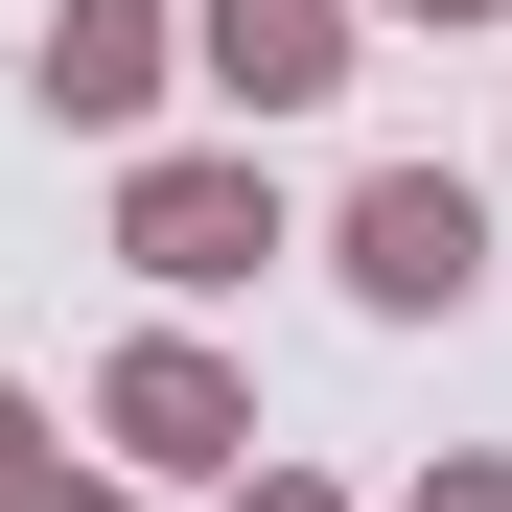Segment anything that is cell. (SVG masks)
Wrapping results in <instances>:
<instances>
[{
    "label": "cell",
    "mask_w": 512,
    "mask_h": 512,
    "mask_svg": "<svg viewBox=\"0 0 512 512\" xmlns=\"http://www.w3.org/2000/svg\"><path fill=\"white\" fill-rule=\"evenodd\" d=\"M117 256H140L163 303H233L256 256H303L280 233V163H256V140H140L117 163Z\"/></svg>",
    "instance_id": "obj_1"
},
{
    "label": "cell",
    "mask_w": 512,
    "mask_h": 512,
    "mask_svg": "<svg viewBox=\"0 0 512 512\" xmlns=\"http://www.w3.org/2000/svg\"><path fill=\"white\" fill-rule=\"evenodd\" d=\"M326 256H350L373 326H443V303L489 280V187H466V163H373V187L326 210Z\"/></svg>",
    "instance_id": "obj_2"
},
{
    "label": "cell",
    "mask_w": 512,
    "mask_h": 512,
    "mask_svg": "<svg viewBox=\"0 0 512 512\" xmlns=\"http://www.w3.org/2000/svg\"><path fill=\"white\" fill-rule=\"evenodd\" d=\"M94 443H117L140 489H233V466H256V373L187 350V326H140V350L94 373Z\"/></svg>",
    "instance_id": "obj_3"
},
{
    "label": "cell",
    "mask_w": 512,
    "mask_h": 512,
    "mask_svg": "<svg viewBox=\"0 0 512 512\" xmlns=\"http://www.w3.org/2000/svg\"><path fill=\"white\" fill-rule=\"evenodd\" d=\"M163 70H187V0H47L24 94H47L70 140H140V117H163Z\"/></svg>",
    "instance_id": "obj_4"
},
{
    "label": "cell",
    "mask_w": 512,
    "mask_h": 512,
    "mask_svg": "<svg viewBox=\"0 0 512 512\" xmlns=\"http://www.w3.org/2000/svg\"><path fill=\"white\" fill-rule=\"evenodd\" d=\"M187 70L233 94V140L256 117H326L350 94V0H187Z\"/></svg>",
    "instance_id": "obj_5"
},
{
    "label": "cell",
    "mask_w": 512,
    "mask_h": 512,
    "mask_svg": "<svg viewBox=\"0 0 512 512\" xmlns=\"http://www.w3.org/2000/svg\"><path fill=\"white\" fill-rule=\"evenodd\" d=\"M0 512H140V466H70V443H24V466H0Z\"/></svg>",
    "instance_id": "obj_6"
},
{
    "label": "cell",
    "mask_w": 512,
    "mask_h": 512,
    "mask_svg": "<svg viewBox=\"0 0 512 512\" xmlns=\"http://www.w3.org/2000/svg\"><path fill=\"white\" fill-rule=\"evenodd\" d=\"M419 512H512V443H466V466H419Z\"/></svg>",
    "instance_id": "obj_7"
},
{
    "label": "cell",
    "mask_w": 512,
    "mask_h": 512,
    "mask_svg": "<svg viewBox=\"0 0 512 512\" xmlns=\"http://www.w3.org/2000/svg\"><path fill=\"white\" fill-rule=\"evenodd\" d=\"M233 512H350V489H326V466H233Z\"/></svg>",
    "instance_id": "obj_8"
},
{
    "label": "cell",
    "mask_w": 512,
    "mask_h": 512,
    "mask_svg": "<svg viewBox=\"0 0 512 512\" xmlns=\"http://www.w3.org/2000/svg\"><path fill=\"white\" fill-rule=\"evenodd\" d=\"M24 443H47V419H24V373H0V466H24Z\"/></svg>",
    "instance_id": "obj_9"
},
{
    "label": "cell",
    "mask_w": 512,
    "mask_h": 512,
    "mask_svg": "<svg viewBox=\"0 0 512 512\" xmlns=\"http://www.w3.org/2000/svg\"><path fill=\"white\" fill-rule=\"evenodd\" d=\"M396 24H512V0H396Z\"/></svg>",
    "instance_id": "obj_10"
}]
</instances>
